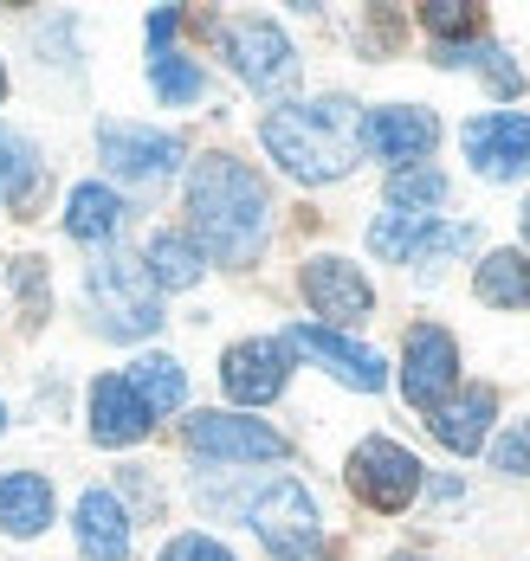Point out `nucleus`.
<instances>
[{
    "instance_id": "f257e3e1",
    "label": "nucleus",
    "mask_w": 530,
    "mask_h": 561,
    "mask_svg": "<svg viewBox=\"0 0 530 561\" xmlns=\"http://www.w3.org/2000/svg\"><path fill=\"white\" fill-rule=\"evenodd\" d=\"M188 220L221 265H252L266 245V226H272L266 181L234 156H201L188 174Z\"/></svg>"
},
{
    "instance_id": "f03ea898",
    "label": "nucleus",
    "mask_w": 530,
    "mask_h": 561,
    "mask_svg": "<svg viewBox=\"0 0 530 561\" xmlns=\"http://www.w3.org/2000/svg\"><path fill=\"white\" fill-rule=\"evenodd\" d=\"M266 149L297 181H337L356 169L362 149V116L350 98H317V104H279L266 116Z\"/></svg>"
},
{
    "instance_id": "7ed1b4c3",
    "label": "nucleus",
    "mask_w": 530,
    "mask_h": 561,
    "mask_svg": "<svg viewBox=\"0 0 530 561\" xmlns=\"http://www.w3.org/2000/svg\"><path fill=\"white\" fill-rule=\"evenodd\" d=\"M91 310H98V330L117 342H136V336H156L162 330V304H156V278L143 259H98L91 265Z\"/></svg>"
},
{
    "instance_id": "20e7f679",
    "label": "nucleus",
    "mask_w": 530,
    "mask_h": 561,
    "mask_svg": "<svg viewBox=\"0 0 530 561\" xmlns=\"http://www.w3.org/2000/svg\"><path fill=\"white\" fill-rule=\"evenodd\" d=\"M246 523L259 529V542L279 561H317L324 556V529H317V504L304 497V484L279 478L266 484L252 504H246Z\"/></svg>"
},
{
    "instance_id": "39448f33",
    "label": "nucleus",
    "mask_w": 530,
    "mask_h": 561,
    "mask_svg": "<svg viewBox=\"0 0 530 561\" xmlns=\"http://www.w3.org/2000/svg\"><path fill=\"white\" fill-rule=\"evenodd\" d=\"M350 491L369 510L395 516V510H408L414 491H420V458H414L408 446H395V439H362V446L350 451Z\"/></svg>"
},
{
    "instance_id": "423d86ee",
    "label": "nucleus",
    "mask_w": 530,
    "mask_h": 561,
    "mask_svg": "<svg viewBox=\"0 0 530 561\" xmlns=\"http://www.w3.org/2000/svg\"><path fill=\"white\" fill-rule=\"evenodd\" d=\"M221 46H227L234 71L252 84V91H292L297 53L272 20H227V26H221Z\"/></svg>"
},
{
    "instance_id": "0eeeda50",
    "label": "nucleus",
    "mask_w": 530,
    "mask_h": 561,
    "mask_svg": "<svg viewBox=\"0 0 530 561\" xmlns=\"http://www.w3.org/2000/svg\"><path fill=\"white\" fill-rule=\"evenodd\" d=\"M98 156H104L111 174L136 181V187H156V181L176 174L181 142L162 136V129H143V123H104V129H98Z\"/></svg>"
},
{
    "instance_id": "6e6552de",
    "label": "nucleus",
    "mask_w": 530,
    "mask_h": 561,
    "mask_svg": "<svg viewBox=\"0 0 530 561\" xmlns=\"http://www.w3.org/2000/svg\"><path fill=\"white\" fill-rule=\"evenodd\" d=\"M285 375H292V348L285 336H252V342H234L227 362H221V388L234 393L239 407H266L285 393Z\"/></svg>"
},
{
    "instance_id": "1a4fd4ad",
    "label": "nucleus",
    "mask_w": 530,
    "mask_h": 561,
    "mask_svg": "<svg viewBox=\"0 0 530 561\" xmlns=\"http://www.w3.org/2000/svg\"><path fill=\"white\" fill-rule=\"evenodd\" d=\"M460 381V342L447 336L440 323H414L408 330V368H402V393L420 413H433Z\"/></svg>"
},
{
    "instance_id": "9d476101",
    "label": "nucleus",
    "mask_w": 530,
    "mask_h": 561,
    "mask_svg": "<svg viewBox=\"0 0 530 561\" xmlns=\"http://www.w3.org/2000/svg\"><path fill=\"white\" fill-rule=\"evenodd\" d=\"M188 451L201 458H227V465H252V458H285V439L259 420H239V413H194L181 426Z\"/></svg>"
},
{
    "instance_id": "9b49d317",
    "label": "nucleus",
    "mask_w": 530,
    "mask_h": 561,
    "mask_svg": "<svg viewBox=\"0 0 530 561\" xmlns=\"http://www.w3.org/2000/svg\"><path fill=\"white\" fill-rule=\"evenodd\" d=\"M466 156L485 181H518L530 169V116L492 111L466 123Z\"/></svg>"
},
{
    "instance_id": "f8f14e48",
    "label": "nucleus",
    "mask_w": 530,
    "mask_h": 561,
    "mask_svg": "<svg viewBox=\"0 0 530 561\" xmlns=\"http://www.w3.org/2000/svg\"><path fill=\"white\" fill-rule=\"evenodd\" d=\"M285 348H304V355H317L343 388L356 393H375L382 381H388V368H382V355L375 348H362V342L337 336V330H317V323H297L292 336H285Z\"/></svg>"
},
{
    "instance_id": "ddd939ff",
    "label": "nucleus",
    "mask_w": 530,
    "mask_h": 561,
    "mask_svg": "<svg viewBox=\"0 0 530 561\" xmlns=\"http://www.w3.org/2000/svg\"><path fill=\"white\" fill-rule=\"evenodd\" d=\"M304 297H311L317 317H330V323H362V317L375 310V290H369L362 272L343 265V259H311V265H304Z\"/></svg>"
},
{
    "instance_id": "4468645a",
    "label": "nucleus",
    "mask_w": 530,
    "mask_h": 561,
    "mask_svg": "<svg viewBox=\"0 0 530 561\" xmlns=\"http://www.w3.org/2000/svg\"><path fill=\"white\" fill-rule=\"evenodd\" d=\"M369 149L382 156V162H420V156H433V142H440V123L427 111H414V104H395V111H375L369 116Z\"/></svg>"
},
{
    "instance_id": "2eb2a0df",
    "label": "nucleus",
    "mask_w": 530,
    "mask_h": 561,
    "mask_svg": "<svg viewBox=\"0 0 530 561\" xmlns=\"http://www.w3.org/2000/svg\"><path fill=\"white\" fill-rule=\"evenodd\" d=\"M149 426H156L149 407L136 400V388H129L123 375H104V381L91 388V439H98V446H136Z\"/></svg>"
},
{
    "instance_id": "dca6fc26",
    "label": "nucleus",
    "mask_w": 530,
    "mask_h": 561,
    "mask_svg": "<svg viewBox=\"0 0 530 561\" xmlns=\"http://www.w3.org/2000/svg\"><path fill=\"white\" fill-rule=\"evenodd\" d=\"M78 549L91 561H123L129 556V516L111 491H84L78 497Z\"/></svg>"
},
{
    "instance_id": "f3484780",
    "label": "nucleus",
    "mask_w": 530,
    "mask_h": 561,
    "mask_svg": "<svg viewBox=\"0 0 530 561\" xmlns=\"http://www.w3.org/2000/svg\"><path fill=\"white\" fill-rule=\"evenodd\" d=\"M492 413H498V393L466 388L460 400H440L427 426H433V439H440L447 451H478L485 446V420H492Z\"/></svg>"
},
{
    "instance_id": "a211bd4d",
    "label": "nucleus",
    "mask_w": 530,
    "mask_h": 561,
    "mask_svg": "<svg viewBox=\"0 0 530 561\" xmlns=\"http://www.w3.org/2000/svg\"><path fill=\"white\" fill-rule=\"evenodd\" d=\"M46 523H53V484L40 471H7L0 478V529L40 536Z\"/></svg>"
},
{
    "instance_id": "6ab92c4d",
    "label": "nucleus",
    "mask_w": 530,
    "mask_h": 561,
    "mask_svg": "<svg viewBox=\"0 0 530 561\" xmlns=\"http://www.w3.org/2000/svg\"><path fill=\"white\" fill-rule=\"evenodd\" d=\"M40 181H46L40 149H33L20 129H0V201H7V207H33Z\"/></svg>"
},
{
    "instance_id": "aec40b11",
    "label": "nucleus",
    "mask_w": 530,
    "mask_h": 561,
    "mask_svg": "<svg viewBox=\"0 0 530 561\" xmlns=\"http://www.w3.org/2000/svg\"><path fill=\"white\" fill-rule=\"evenodd\" d=\"M129 388H136V400L149 407V420L156 413H176L181 393H188V375H181L176 355H143V362H129V375H123Z\"/></svg>"
},
{
    "instance_id": "412c9836",
    "label": "nucleus",
    "mask_w": 530,
    "mask_h": 561,
    "mask_svg": "<svg viewBox=\"0 0 530 561\" xmlns=\"http://www.w3.org/2000/svg\"><path fill=\"white\" fill-rule=\"evenodd\" d=\"M123 226V201L111 187H78L71 201H65V232L71 239H84V245H98V239H111Z\"/></svg>"
},
{
    "instance_id": "4be33fe9",
    "label": "nucleus",
    "mask_w": 530,
    "mask_h": 561,
    "mask_svg": "<svg viewBox=\"0 0 530 561\" xmlns=\"http://www.w3.org/2000/svg\"><path fill=\"white\" fill-rule=\"evenodd\" d=\"M478 297L498 310H530V259L525 252H492L478 265Z\"/></svg>"
},
{
    "instance_id": "5701e85b",
    "label": "nucleus",
    "mask_w": 530,
    "mask_h": 561,
    "mask_svg": "<svg viewBox=\"0 0 530 561\" xmlns=\"http://www.w3.org/2000/svg\"><path fill=\"white\" fill-rule=\"evenodd\" d=\"M149 278L162 284V290H188V284H201V252H194V239H181V232H156V239H149Z\"/></svg>"
},
{
    "instance_id": "b1692460",
    "label": "nucleus",
    "mask_w": 530,
    "mask_h": 561,
    "mask_svg": "<svg viewBox=\"0 0 530 561\" xmlns=\"http://www.w3.org/2000/svg\"><path fill=\"white\" fill-rule=\"evenodd\" d=\"M420 232H427V214H382V220L369 226V252L375 259H414V245H420Z\"/></svg>"
},
{
    "instance_id": "393cba45",
    "label": "nucleus",
    "mask_w": 530,
    "mask_h": 561,
    "mask_svg": "<svg viewBox=\"0 0 530 561\" xmlns=\"http://www.w3.org/2000/svg\"><path fill=\"white\" fill-rule=\"evenodd\" d=\"M388 201H395L402 214L440 207V201H447V174H440V169H395V174H388Z\"/></svg>"
},
{
    "instance_id": "a878e982",
    "label": "nucleus",
    "mask_w": 530,
    "mask_h": 561,
    "mask_svg": "<svg viewBox=\"0 0 530 561\" xmlns=\"http://www.w3.org/2000/svg\"><path fill=\"white\" fill-rule=\"evenodd\" d=\"M420 26L433 33V46H472L485 33L478 7H420Z\"/></svg>"
},
{
    "instance_id": "bb28decb",
    "label": "nucleus",
    "mask_w": 530,
    "mask_h": 561,
    "mask_svg": "<svg viewBox=\"0 0 530 561\" xmlns=\"http://www.w3.org/2000/svg\"><path fill=\"white\" fill-rule=\"evenodd\" d=\"M149 84L169 98V104H194L201 98V65H188L176 53H149Z\"/></svg>"
},
{
    "instance_id": "cd10ccee",
    "label": "nucleus",
    "mask_w": 530,
    "mask_h": 561,
    "mask_svg": "<svg viewBox=\"0 0 530 561\" xmlns=\"http://www.w3.org/2000/svg\"><path fill=\"white\" fill-rule=\"evenodd\" d=\"M466 245H472V226H427L408 265H427V272H433L440 259H453V252H466Z\"/></svg>"
},
{
    "instance_id": "c85d7f7f",
    "label": "nucleus",
    "mask_w": 530,
    "mask_h": 561,
    "mask_svg": "<svg viewBox=\"0 0 530 561\" xmlns=\"http://www.w3.org/2000/svg\"><path fill=\"white\" fill-rule=\"evenodd\" d=\"M492 465L511 471V478H530V420H511V426L492 439Z\"/></svg>"
},
{
    "instance_id": "c756f323",
    "label": "nucleus",
    "mask_w": 530,
    "mask_h": 561,
    "mask_svg": "<svg viewBox=\"0 0 530 561\" xmlns=\"http://www.w3.org/2000/svg\"><path fill=\"white\" fill-rule=\"evenodd\" d=\"M472 65L485 71V84H492L498 98H518V91H525V71H518L511 58L498 53V46H478V58H472Z\"/></svg>"
},
{
    "instance_id": "7c9ffc66",
    "label": "nucleus",
    "mask_w": 530,
    "mask_h": 561,
    "mask_svg": "<svg viewBox=\"0 0 530 561\" xmlns=\"http://www.w3.org/2000/svg\"><path fill=\"white\" fill-rule=\"evenodd\" d=\"M162 561H234V549H221L214 536H176L162 549Z\"/></svg>"
},
{
    "instance_id": "2f4dec72",
    "label": "nucleus",
    "mask_w": 530,
    "mask_h": 561,
    "mask_svg": "<svg viewBox=\"0 0 530 561\" xmlns=\"http://www.w3.org/2000/svg\"><path fill=\"white\" fill-rule=\"evenodd\" d=\"M525 239H530V201H525Z\"/></svg>"
},
{
    "instance_id": "473e14b6",
    "label": "nucleus",
    "mask_w": 530,
    "mask_h": 561,
    "mask_svg": "<svg viewBox=\"0 0 530 561\" xmlns=\"http://www.w3.org/2000/svg\"><path fill=\"white\" fill-rule=\"evenodd\" d=\"M395 561H427V556H395Z\"/></svg>"
},
{
    "instance_id": "72a5a7b5",
    "label": "nucleus",
    "mask_w": 530,
    "mask_h": 561,
    "mask_svg": "<svg viewBox=\"0 0 530 561\" xmlns=\"http://www.w3.org/2000/svg\"><path fill=\"white\" fill-rule=\"evenodd\" d=\"M0 98H7V71H0Z\"/></svg>"
}]
</instances>
